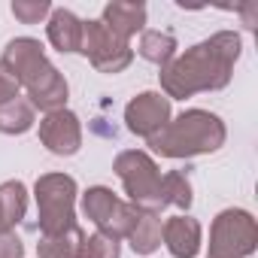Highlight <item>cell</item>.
<instances>
[{
  "label": "cell",
  "instance_id": "5bb4252c",
  "mask_svg": "<svg viewBox=\"0 0 258 258\" xmlns=\"http://www.w3.org/2000/svg\"><path fill=\"white\" fill-rule=\"evenodd\" d=\"M118 204H121V201H118L115 191L106 188V185H91V188L82 195V213H85L88 222H94L97 231H103V228L109 225V219H112V213H115Z\"/></svg>",
  "mask_w": 258,
  "mask_h": 258
},
{
  "label": "cell",
  "instance_id": "7a4b0ae2",
  "mask_svg": "<svg viewBox=\"0 0 258 258\" xmlns=\"http://www.w3.org/2000/svg\"><path fill=\"white\" fill-rule=\"evenodd\" d=\"M0 64H4V67L16 76L19 88L28 91V100H31L34 109H43L46 115L64 109L67 94H70L67 79H64V76L58 73V67L46 58L40 40H34V37H19V40H13V43L4 49Z\"/></svg>",
  "mask_w": 258,
  "mask_h": 258
},
{
  "label": "cell",
  "instance_id": "52a82bcc",
  "mask_svg": "<svg viewBox=\"0 0 258 258\" xmlns=\"http://www.w3.org/2000/svg\"><path fill=\"white\" fill-rule=\"evenodd\" d=\"M79 52L91 61V67L97 73H121L127 64L134 61V49L131 43L118 40L100 19H88L82 22V40H79Z\"/></svg>",
  "mask_w": 258,
  "mask_h": 258
},
{
  "label": "cell",
  "instance_id": "cb8c5ba5",
  "mask_svg": "<svg viewBox=\"0 0 258 258\" xmlns=\"http://www.w3.org/2000/svg\"><path fill=\"white\" fill-rule=\"evenodd\" d=\"M16 97H19V82H16V76L4 64H0V106L16 100Z\"/></svg>",
  "mask_w": 258,
  "mask_h": 258
},
{
  "label": "cell",
  "instance_id": "30bf717a",
  "mask_svg": "<svg viewBox=\"0 0 258 258\" xmlns=\"http://www.w3.org/2000/svg\"><path fill=\"white\" fill-rule=\"evenodd\" d=\"M161 240L173 258H195L201 252V222L191 216H173L164 222Z\"/></svg>",
  "mask_w": 258,
  "mask_h": 258
},
{
  "label": "cell",
  "instance_id": "e0dca14e",
  "mask_svg": "<svg viewBox=\"0 0 258 258\" xmlns=\"http://www.w3.org/2000/svg\"><path fill=\"white\" fill-rule=\"evenodd\" d=\"M176 49H179L176 37L167 34V31H143L140 34V46H137L140 58H146L149 64H158V67L170 64L176 58Z\"/></svg>",
  "mask_w": 258,
  "mask_h": 258
},
{
  "label": "cell",
  "instance_id": "7c38bea8",
  "mask_svg": "<svg viewBox=\"0 0 258 258\" xmlns=\"http://www.w3.org/2000/svg\"><path fill=\"white\" fill-rule=\"evenodd\" d=\"M46 37L58 52H79V40H82V22L70 13V10H52L49 25H46Z\"/></svg>",
  "mask_w": 258,
  "mask_h": 258
},
{
  "label": "cell",
  "instance_id": "9a60e30c",
  "mask_svg": "<svg viewBox=\"0 0 258 258\" xmlns=\"http://www.w3.org/2000/svg\"><path fill=\"white\" fill-rule=\"evenodd\" d=\"M28 213V188L19 179H7L0 185V219H4V228L13 231Z\"/></svg>",
  "mask_w": 258,
  "mask_h": 258
},
{
  "label": "cell",
  "instance_id": "ac0fdd59",
  "mask_svg": "<svg viewBox=\"0 0 258 258\" xmlns=\"http://www.w3.org/2000/svg\"><path fill=\"white\" fill-rule=\"evenodd\" d=\"M161 228H164L161 216H155V213H140L137 225L131 228V234H127V243H131V249H134L137 255H152V252L161 246Z\"/></svg>",
  "mask_w": 258,
  "mask_h": 258
},
{
  "label": "cell",
  "instance_id": "44dd1931",
  "mask_svg": "<svg viewBox=\"0 0 258 258\" xmlns=\"http://www.w3.org/2000/svg\"><path fill=\"white\" fill-rule=\"evenodd\" d=\"M121 255V243L103 231H94L91 237H85L82 246V258H118Z\"/></svg>",
  "mask_w": 258,
  "mask_h": 258
},
{
  "label": "cell",
  "instance_id": "3957f363",
  "mask_svg": "<svg viewBox=\"0 0 258 258\" xmlns=\"http://www.w3.org/2000/svg\"><path fill=\"white\" fill-rule=\"evenodd\" d=\"M225 137H228L225 121L216 112L185 109L161 127L149 140V146L161 158H195V155H210L222 149Z\"/></svg>",
  "mask_w": 258,
  "mask_h": 258
},
{
  "label": "cell",
  "instance_id": "8fae6325",
  "mask_svg": "<svg viewBox=\"0 0 258 258\" xmlns=\"http://www.w3.org/2000/svg\"><path fill=\"white\" fill-rule=\"evenodd\" d=\"M118 40L131 43L134 34H143L146 28V7L143 4H127V0H115V4L103 7V19H100Z\"/></svg>",
  "mask_w": 258,
  "mask_h": 258
},
{
  "label": "cell",
  "instance_id": "277c9868",
  "mask_svg": "<svg viewBox=\"0 0 258 258\" xmlns=\"http://www.w3.org/2000/svg\"><path fill=\"white\" fill-rule=\"evenodd\" d=\"M115 176L121 179L127 191V204H134L140 213H155L161 216L164 201H161V170L152 161V155L140 149H124L112 161Z\"/></svg>",
  "mask_w": 258,
  "mask_h": 258
},
{
  "label": "cell",
  "instance_id": "d6986e66",
  "mask_svg": "<svg viewBox=\"0 0 258 258\" xmlns=\"http://www.w3.org/2000/svg\"><path fill=\"white\" fill-rule=\"evenodd\" d=\"M161 201L164 207H176V210L191 207V182L182 170H170L161 176Z\"/></svg>",
  "mask_w": 258,
  "mask_h": 258
},
{
  "label": "cell",
  "instance_id": "2e32d148",
  "mask_svg": "<svg viewBox=\"0 0 258 258\" xmlns=\"http://www.w3.org/2000/svg\"><path fill=\"white\" fill-rule=\"evenodd\" d=\"M34 121H37V109L31 106L28 97H16L0 106V134H10V137L25 134L34 127Z\"/></svg>",
  "mask_w": 258,
  "mask_h": 258
},
{
  "label": "cell",
  "instance_id": "603a6c76",
  "mask_svg": "<svg viewBox=\"0 0 258 258\" xmlns=\"http://www.w3.org/2000/svg\"><path fill=\"white\" fill-rule=\"evenodd\" d=\"M0 258H25V243L16 231H0Z\"/></svg>",
  "mask_w": 258,
  "mask_h": 258
},
{
  "label": "cell",
  "instance_id": "5b68a950",
  "mask_svg": "<svg viewBox=\"0 0 258 258\" xmlns=\"http://www.w3.org/2000/svg\"><path fill=\"white\" fill-rule=\"evenodd\" d=\"M40 234L52 237L76 225V179L67 173H43L34 185Z\"/></svg>",
  "mask_w": 258,
  "mask_h": 258
},
{
  "label": "cell",
  "instance_id": "6da1fadb",
  "mask_svg": "<svg viewBox=\"0 0 258 258\" xmlns=\"http://www.w3.org/2000/svg\"><path fill=\"white\" fill-rule=\"evenodd\" d=\"M243 52V40L234 31H219L210 40L185 49L170 64L161 67V88L164 97H191L201 91H219L231 82L234 64Z\"/></svg>",
  "mask_w": 258,
  "mask_h": 258
},
{
  "label": "cell",
  "instance_id": "4fadbf2b",
  "mask_svg": "<svg viewBox=\"0 0 258 258\" xmlns=\"http://www.w3.org/2000/svg\"><path fill=\"white\" fill-rule=\"evenodd\" d=\"M82 246H85V231L79 225H73L61 234L40 237L37 255L40 258H82Z\"/></svg>",
  "mask_w": 258,
  "mask_h": 258
},
{
  "label": "cell",
  "instance_id": "9c48e42d",
  "mask_svg": "<svg viewBox=\"0 0 258 258\" xmlns=\"http://www.w3.org/2000/svg\"><path fill=\"white\" fill-rule=\"evenodd\" d=\"M40 143L52 155H76L82 149V124L79 115L70 112L67 106L58 112H49L40 121Z\"/></svg>",
  "mask_w": 258,
  "mask_h": 258
},
{
  "label": "cell",
  "instance_id": "7402d4cb",
  "mask_svg": "<svg viewBox=\"0 0 258 258\" xmlns=\"http://www.w3.org/2000/svg\"><path fill=\"white\" fill-rule=\"evenodd\" d=\"M13 16L25 25H40L43 19L52 16V4L49 0H16L13 4Z\"/></svg>",
  "mask_w": 258,
  "mask_h": 258
},
{
  "label": "cell",
  "instance_id": "ffe728a7",
  "mask_svg": "<svg viewBox=\"0 0 258 258\" xmlns=\"http://www.w3.org/2000/svg\"><path fill=\"white\" fill-rule=\"evenodd\" d=\"M137 219H140V210H137L134 204H127V201H121V204L115 207V213H112L109 225L103 228V234H109V237L121 240V237H127V234H131V228L137 225Z\"/></svg>",
  "mask_w": 258,
  "mask_h": 258
},
{
  "label": "cell",
  "instance_id": "ba28073f",
  "mask_svg": "<svg viewBox=\"0 0 258 258\" xmlns=\"http://www.w3.org/2000/svg\"><path fill=\"white\" fill-rule=\"evenodd\" d=\"M124 121H127V131L131 134H137L143 140H152L170 121V100L161 91H140L124 106Z\"/></svg>",
  "mask_w": 258,
  "mask_h": 258
},
{
  "label": "cell",
  "instance_id": "8992f818",
  "mask_svg": "<svg viewBox=\"0 0 258 258\" xmlns=\"http://www.w3.org/2000/svg\"><path fill=\"white\" fill-rule=\"evenodd\" d=\"M258 246V225L246 210H222L210 228V258H249Z\"/></svg>",
  "mask_w": 258,
  "mask_h": 258
},
{
  "label": "cell",
  "instance_id": "d4e9b609",
  "mask_svg": "<svg viewBox=\"0 0 258 258\" xmlns=\"http://www.w3.org/2000/svg\"><path fill=\"white\" fill-rule=\"evenodd\" d=\"M0 231H7V228H4V219H0Z\"/></svg>",
  "mask_w": 258,
  "mask_h": 258
}]
</instances>
